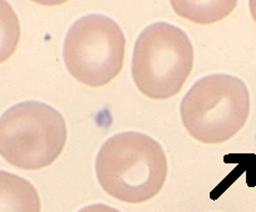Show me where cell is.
<instances>
[{
  "instance_id": "9c48e42d",
  "label": "cell",
  "mask_w": 256,
  "mask_h": 212,
  "mask_svg": "<svg viewBox=\"0 0 256 212\" xmlns=\"http://www.w3.org/2000/svg\"><path fill=\"white\" fill-rule=\"evenodd\" d=\"M78 212H120L119 210L114 209L112 206H108V205L104 204H94L89 205L86 207H82Z\"/></svg>"
},
{
  "instance_id": "8992f818",
  "label": "cell",
  "mask_w": 256,
  "mask_h": 212,
  "mask_svg": "<svg viewBox=\"0 0 256 212\" xmlns=\"http://www.w3.org/2000/svg\"><path fill=\"white\" fill-rule=\"evenodd\" d=\"M0 212H42V202L34 185L0 170Z\"/></svg>"
},
{
  "instance_id": "6da1fadb",
  "label": "cell",
  "mask_w": 256,
  "mask_h": 212,
  "mask_svg": "<svg viewBox=\"0 0 256 212\" xmlns=\"http://www.w3.org/2000/svg\"><path fill=\"white\" fill-rule=\"evenodd\" d=\"M102 189L128 204H142L156 196L168 177V160L162 145L136 131L120 132L102 144L95 161Z\"/></svg>"
},
{
  "instance_id": "277c9868",
  "label": "cell",
  "mask_w": 256,
  "mask_h": 212,
  "mask_svg": "<svg viewBox=\"0 0 256 212\" xmlns=\"http://www.w3.org/2000/svg\"><path fill=\"white\" fill-rule=\"evenodd\" d=\"M194 66V47L186 32L169 22H155L138 36L132 76L142 95L166 100L179 94Z\"/></svg>"
},
{
  "instance_id": "3957f363",
  "label": "cell",
  "mask_w": 256,
  "mask_h": 212,
  "mask_svg": "<svg viewBox=\"0 0 256 212\" xmlns=\"http://www.w3.org/2000/svg\"><path fill=\"white\" fill-rule=\"evenodd\" d=\"M66 137L62 115L44 102H19L0 116V156L18 169L50 166L62 155Z\"/></svg>"
},
{
  "instance_id": "7a4b0ae2",
  "label": "cell",
  "mask_w": 256,
  "mask_h": 212,
  "mask_svg": "<svg viewBox=\"0 0 256 212\" xmlns=\"http://www.w3.org/2000/svg\"><path fill=\"white\" fill-rule=\"evenodd\" d=\"M250 94L242 80L228 74L204 76L192 85L180 104L182 125L195 140L222 144L246 124Z\"/></svg>"
},
{
  "instance_id": "5b68a950",
  "label": "cell",
  "mask_w": 256,
  "mask_h": 212,
  "mask_svg": "<svg viewBox=\"0 0 256 212\" xmlns=\"http://www.w3.org/2000/svg\"><path fill=\"white\" fill-rule=\"evenodd\" d=\"M62 57L75 80L90 87L104 86L122 71L125 35L109 16L85 15L68 30Z\"/></svg>"
},
{
  "instance_id": "52a82bcc",
  "label": "cell",
  "mask_w": 256,
  "mask_h": 212,
  "mask_svg": "<svg viewBox=\"0 0 256 212\" xmlns=\"http://www.w3.org/2000/svg\"><path fill=\"white\" fill-rule=\"evenodd\" d=\"M172 6L190 21L210 24L226 16L236 6V1H172Z\"/></svg>"
},
{
  "instance_id": "ba28073f",
  "label": "cell",
  "mask_w": 256,
  "mask_h": 212,
  "mask_svg": "<svg viewBox=\"0 0 256 212\" xmlns=\"http://www.w3.org/2000/svg\"><path fill=\"white\" fill-rule=\"evenodd\" d=\"M20 40V22L12 5L0 0V64L16 50Z\"/></svg>"
}]
</instances>
